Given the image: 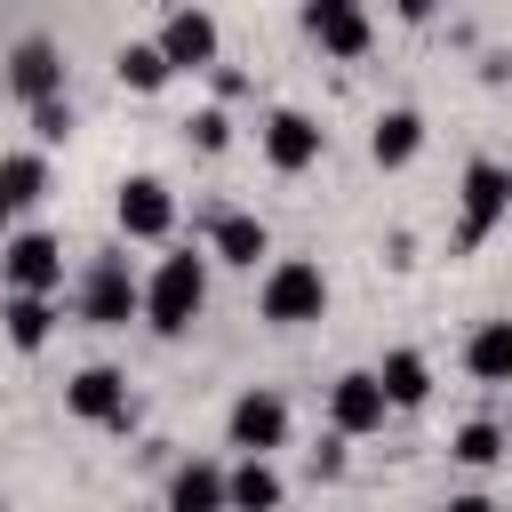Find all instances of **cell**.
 Returning <instances> with one entry per match:
<instances>
[{
	"mask_svg": "<svg viewBox=\"0 0 512 512\" xmlns=\"http://www.w3.org/2000/svg\"><path fill=\"white\" fill-rule=\"evenodd\" d=\"M200 304H208V272H200V256H168V264L152 272V288H144V320H152L160 336H184V328L200 320Z\"/></svg>",
	"mask_w": 512,
	"mask_h": 512,
	"instance_id": "obj_1",
	"label": "cell"
},
{
	"mask_svg": "<svg viewBox=\"0 0 512 512\" xmlns=\"http://www.w3.org/2000/svg\"><path fill=\"white\" fill-rule=\"evenodd\" d=\"M128 312H144V288L128 280V256H96L80 280V320L88 328H128Z\"/></svg>",
	"mask_w": 512,
	"mask_h": 512,
	"instance_id": "obj_2",
	"label": "cell"
},
{
	"mask_svg": "<svg viewBox=\"0 0 512 512\" xmlns=\"http://www.w3.org/2000/svg\"><path fill=\"white\" fill-rule=\"evenodd\" d=\"M320 312H328L320 264H272V280H264V320H272V328H304V320H320Z\"/></svg>",
	"mask_w": 512,
	"mask_h": 512,
	"instance_id": "obj_3",
	"label": "cell"
},
{
	"mask_svg": "<svg viewBox=\"0 0 512 512\" xmlns=\"http://www.w3.org/2000/svg\"><path fill=\"white\" fill-rule=\"evenodd\" d=\"M512 208V176L496 160H472L464 168V216H456V248H480L496 232V216Z\"/></svg>",
	"mask_w": 512,
	"mask_h": 512,
	"instance_id": "obj_4",
	"label": "cell"
},
{
	"mask_svg": "<svg viewBox=\"0 0 512 512\" xmlns=\"http://www.w3.org/2000/svg\"><path fill=\"white\" fill-rule=\"evenodd\" d=\"M0 272H8V288H32V296H48V288L64 280V248H56L48 232H16V240L0 248Z\"/></svg>",
	"mask_w": 512,
	"mask_h": 512,
	"instance_id": "obj_5",
	"label": "cell"
},
{
	"mask_svg": "<svg viewBox=\"0 0 512 512\" xmlns=\"http://www.w3.org/2000/svg\"><path fill=\"white\" fill-rule=\"evenodd\" d=\"M384 376H368V368H352V376H336L328 384V416H336V432H376L384 424Z\"/></svg>",
	"mask_w": 512,
	"mask_h": 512,
	"instance_id": "obj_6",
	"label": "cell"
},
{
	"mask_svg": "<svg viewBox=\"0 0 512 512\" xmlns=\"http://www.w3.org/2000/svg\"><path fill=\"white\" fill-rule=\"evenodd\" d=\"M168 224H176L168 184H160V176H128V184H120V232H128V240H160Z\"/></svg>",
	"mask_w": 512,
	"mask_h": 512,
	"instance_id": "obj_7",
	"label": "cell"
},
{
	"mask_svg": "<svg viewBox=\"0 0 512 512\" xmlns=\"http://www.w3.org/2000/svg\"><path fill=\"white\" fill-rule=\"evenodd\" d=\"M64 400H72V416H88V424H128V376H120V368H80V376L64 384Z\"/></svg>",
	"mask_w": 512,
	"mask_h": 512,
	"instance_id": "obj_8",
	"label": "cell"
},
{
	"mask_svg": "<svg viewBox=\"0 0 512 512\" xmlns=\"http://www.w3.org/2000/svg\"><path fill=\"white\" fill-rule=\"evenodd\" d=\"M304 32H312L328 56H360V48H368V16H360V0H304Z\"/></svg>",
	"mask_w": 512,
	"mask_h": 512,
	"instance_id": "obj_9",
	"label": "cell"
},
{
	"mask_svg": "<svg viewBox=\"0 0 512 512\" xmlns=\"http://www.w3.org/2000/svg\"><path fill=\"white\" fill-rule=\"evenodd\" d=\"M8 88H16L24 104L64 96V56H56L48 40H16V56H8Z\"/></svg>",
	"mask_w": 512,
	"mask_h": 512,
	"instance_id": "obj_10",
	"label": "cell"
},
{
	"mask_svg": "<svg viewBox=\"0 0 512 512\" xmlns=\"http://www.w3.org/2000/svg\"><path fill=\"white\" fill-rule=\"evenodd\" d=\"M280 440H288V408H280L272 392H240V400H232V448L264 456V448H280Z\"/></svg>",
	"mask_w": 512,
	"mask_h": 512,
	"instance_id": "obj_11",
	"label": "cell"
},
{
	"mask_svg": "<svg viewBox=\"0 0 512 512\" xmlns=\"http://www.w3.org/2000/svg\"><path fill=\"white\" fill-rule=\"evenodd\" d=\"M160 56H168L176 72H200V64H216V24H208L200 8H176V16H168V32H160Z\"/></svg>",
	"mask_w": 512,
	"mask_h": 512,
	"instance_id": "obj_12",
	"label": "cell"
},
{
	"mask_svg": "<svg viewBox=\"0 0 512 512\" xmlns=\"http://www.w3.org/2000/svg\"><path fill=\"white\" fill-rule=\"evenodd\" d=\"M264 160L288 168V176L312 168V160H320V128H312L304 112H272V120H264Z\"/></svg>",
	"mask_w": 512,
	"mask_h": 512,
	"instance_id": "obj_13",
	"label": "cell"
},
{
	"mask_svg": "<svg viewBox=\"0 0 512 512\" xmlns=\"http://www.w3.org/2000/svg\"><path fill=\"white\" fill-rule=\"evenodd\" d=\"M168 512H232V480L216 464H184L168 480Z\"/></svg>",
	"mask_w": 512,
	"mask_h": 512,
	"instance_id": "obj_14",
	"label": "cell"
},
{
	"mask_svg": "<svg viewBox=\"0 0 512 512\" xmlns=\"http://www.w3.org/2000/svg\"><path fill=\"white\" fill-rule=\"evenodd\" d=\"M464 368H472L480 384H512V320H488V328H472V344H464Z\"/></svg>",
	"mask_w": 512,
	"mask_h": 512,
	"instance_id": "obj_15",
	"label": "cell"
},
{
	"mask_svg": "<svg viewBox=\"0 0 512 512\" xmlns=\"http://www.w3.org/2000/svg\"><path fill=\"white\" fill-rule=\"evenodd\" d=\"M208 240H216V256L224 264H256L272 240H264V224L256 216H240V208H224V216H208Z\"/></svg>",
	"mask_w": 512,
	"mask_h": 512,
	"instance_id": "obj_16",
	"label": "cell"
},
{
	"mask_svg": "<svg viewBox=\"0 0 512 512\" xmlns=\"http://www.w3.org/2000/svg\"><path fill=\"white\" fill-rule=\"evenodd\" d=\"M0 320H8V344H16V352H40V344H48V328H56V304H48V296H32V288H16Z\"/></svg>",
	"mask_w": 512,
	"mask_h": 512,
	"instance_id": "obj_17",
	"label": "cell"
},
{
	"mask_svg": "<svg viewBox=\"0 0 512 512\" xmlns=\"http://www.w3.org/2000/svg\"><path fill=\"white\" fill-rule=\"evenodd\" d=\"M416 144H424V120H416V112H384V120H376V136H368L376 168H400V160H416Z\"/></svg>",
	"mask_w": 512,
	"mask_h": 512,
	"instance_id": "obj_18",
	"label": "cell"
},
{
	"mask_svg": "<svg viewBox=\"0 0 512 512\" xmlns=\"http://www.w3.org/2000/svg\"><path fill=\"white\" fill-rule=\"evenodd\" d=\"M48 192V160L40 152H8L0 160V208H32Z\"/></svg>",
	"mask_w": 512,
	"mask_h": 512,
	"instance_id": "obj_19",
	"label": "cell"
},
{
	"mask_svg": "<svg viewBox=\"0 0 512 512\" xmlns=\"http://www.w3.org/2000/svg\"><path fill=\"white\" fill-rule=\"evenodd\" d=\"M376 376H384V400H392V408H416V400L432 392V368H424L416 352H384Z\"/></svg>",
	"mask_w": 512,
	"mask_h": 512,
	"instance_id": "obj_20",
	"label": "cell"
},
{
	"mask_svg": "<svg viewBox=\"0 0 512 512\" xmlns=\"http://www.w3.org/2000/svg\"><path fill=\"white\" fill-rule=\"evenodd\" d=\"M232 512H280V472H272L264 456H248V464L232 472Z\"/></svg>",
	"mask_w": 512,
	"mask_h": 512,
	"instance_id": "obj_21",
	"label": "cell"
},
{
	"mask_svg": "<svg viewBox=\"0 0 512 512\" xmlns=\"http://www.w3.org/2000/svg\"><path fill=\"white\" fill-rule=\"evenodd\" d=\"M112 64H120V80H128V88H144V96H152V88H168V72H176L160 48H120Z\"/></svg>",
	"mask_w": 512,
	"mask_h": 512,
	"instance_id": "obj_22",
	"label": "cell"
},
{
	"mask_svg": "<svg viewBox=\"0 0 512 512\" xmlns=\"http://www.w3.org/2000/svg\"><path fill=\"white\" fill-rule=\"evenodd\" d=\"M448 456H456V464H496V456H504V432L480 416V424H464V432L448 440Z\"/></svg>",
	"mask_w": 512,
	"mask_h": 512,
	"instance_id": "obj_23",
	"label": "cell"
},
{
	"mask_svg": "<svg viewBox=\"0 0 512 512\" xmlns=\"http://www.w3.org/2000/svg\"><path fill=\"white\" fill-rule=\"evenodd\" d=\"M32 136H40V144H64V136H72V104H64V96L32 104Z\"/></svg>",
	"mask_w": 512,
	"mask_h": 512,
	"instance_id": "obj_24",
	"label": "cell"
},
{
	"mask_svg": "<svg viewBox=\"0 0 512 512\" xmlns=\"http://www.w3.org/2000/svg\"><path fill=\"white\" fill-rule=\"evenodd\" d=\"M192 144H200V152H224V144H232V120H224V112H200V120H192Z\"/></svg>",
	"mask_w": 512,
	"mask_h": 512,
	"instance_id": "obj_25",
	"label": "cell"
},
{
	"mask_svg": "<svg viewBox=\"0 0 512 512\" xmlns=\"http://www.w3.org/2000/svg\"><path fill=\"white\" fill-rule=\"evenodd\" d=\"M312 472L336 480V472H344V440H320V448H312Z\"/></svg>",
	"mask_w": 512,
	"mask_h": 512,
	"instance_id": "obj_26",
	"label": "cell"
},
{
	"mask_svg": "<svg viewBox=\"0 0 512 512\" xmlns=\"http://www.w3.org/2000/svg\"><path fill=\"white\" fill-rule=\"evenodd\" d=\"M392 8H400L408 24H424V16H432V0H392Z\"/></svg>",
	"mask_w": 512,
	"mask_h": 512,
	"instance_id": "obj_27",
	"label": "cell"
},
{
	"mask_svg": "<svg viewBox=\"0 0 512 512\" xmlns=\"http://www.w3.org/2000/svg\"><path fill=\"white\" fill-rule=\"evenodd\" d=\"M448 512H496L488 496H448Z\"/></svg>",
	"mask_w": 512,
	"mask_h": 512,
	"instance_id": "obj_28",
	"label": "cell"
},
{
	"mask_svg": "<svg viewBox=\"0 0 512 512\" xmlns=\"http://www.w3.org/2000/svg\"><path fill=\"white\" fill-rule=\"evenodd\" d=\"M0 224H8V208H0Z\"/></svg>",
	"mask_w": 512,
	"mask_h": 512,
	"instance_id": "obj_29",
	"label": "cell"
}]
</instances>
